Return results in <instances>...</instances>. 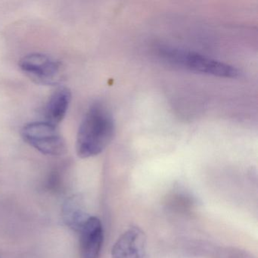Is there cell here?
I'll return each mask as SVG.
<instances>
[{
    "label": "cell",
    "mask_w": 258,
    "mask_h": 258,
    "mask_svg": "<svg viewBox=\"0 0 258 258\" xmlns=\"http://www.w3.org/2000/svg\"><path fill=\"white\" fill-rule=\"evenodd\" d=\"M112 258H148L146 234L137 226L128 229L111 249Z\"/></svg>",
    "instance_id": "cell-5"
},
{
    "label": "cell",
    "mask_w": 258,
    "mask_h": 258,
    "mask_svg": "<svg viewBox=\"0 0 258 258\" xmlns=\"http://www.w3.org/2000/svg\"><path fill=\"white\" fill-rule=\"evenodd\" d=\"M20 69L34 82L41 85H55L61 76V64L49 55L31 53L21 59Z\"/></svg>",
    "instance_id": "cell-4"
},
{
    "label": "cell",
    "mask_w": 258,
    "mask_h": 258,
    "mask_svg": "<svg viewBox=\"0 0 258 258\" xmlns=\"http://www.w3.org/2000/svg\"><path fill=\"white\" fill-rule=\"evenodd\" d=\"M158 53L166 62L189 72L224 78H236L240 75L234 66L194 51L161 45Z\"/></svg>",
    "instance_id": "cell-2"
},
{
    "label": "cell",
    "mask_w": 258,
    "mask_h": 258,
    "mask_svg": "<svg viewBox=\"0 0 258 258\" xmlns=\"http://www.w3.org/2000/svg\"><path fill=\"white\" fill-rule=\"evenodd\" d=\"M63 217L66 224L78 232L89 217L84 214L80 202L75 199L66 202L63 208Z\"/></svg>",
    "instance_id": "cell-8"
},
{
    "label": "cell",
    "mask_w": 258,
    "mask_h": 258,
    "mask_svg": "<svg viewBox=\"0 0 258 258\" xmlns=\"http://www.w3.org/2000/svg\"><path fill=\"white\" fill-rule=\"evenodd\" d=\"M115 134L112 114L104 104L95 102L84 114L76 140L78 157L88 158L102 153L111 143Z\"/></svg>",
    "instance_id": "cell-1"
},
{
    "label": "cell",
    "mask_w": 258,
    "mask_h": 258,
    "mask_svg": "<svg viewBox=\"0 0 258 258\" xmlns=\"http://www.w3.org/2000/svg\"><path fill=\"white\" fill-rule=\"evenodd\" d=\"M72 101V93L68 88L58 89L49 98L45 115L46 122L57 126L62 121L67 114Z\"/></svg>",
    "instance_id": "cell-7"
},
{
    "label": "cell",
    "mask_w": 258,
    "mask_h": 258,
    "mask_svg": "<svg viewBox=\"0 0 258 258\" xmlns=\"http://www.w3.org/2000/svg\"><path fill=\"white\" fill-rule=\"evenodd\" d=\"M22 135L28 144L43 155L58 156L66 152V143L56 126L48 122L28 123L22 129Z\"/></svg>",
    "instance_id": "cell-3"
},
{
    "label": "cell",
    "mask_w": 258,
    "mask_h": 258,
    "mask_svg": "<svg viewBox=\"0 0 258 258\" xmlns=\"http://www.w3.org/2000/svg\"><path fill=\"white\" fill-rule=\"evenodd\" d=\"M82 258H99L103 244L104 232L100 220L89 217L79 230Z\"/></svg>",
    "instance_id": "cell-6"
}]
</instances>
